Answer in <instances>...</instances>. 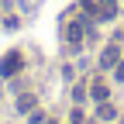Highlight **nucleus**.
<instances>
[{"mask_svg":"<svg viewBox=\"0 0 124 124\" xmlns=\"http://www.w3.org/2000/svg\"><path fill=\"white\" fill-rule=\"evenodd\" d=\"M21 62H24L21 52H7L4 59H0V76H14V72L21 69Z\"/></svg>","mask_w":124,"mask_h":124,"instance_id":"1","label":"nucleus"},{"mask_svg":"<svg viewBox=\"0 0 124 124\" xmlns=\"http://www.w3.org/2000/svg\"><path fill=\"white\" fill-rule=\"evenodd\" d=\"M93 14H97L100 21L117 17V0H97V4H93Z\"/></svg>","mask_w":124,"mask_h":124,"instance_id":"2","label":"nucleus"},{"mask_svg":"<svg viewBox=\"0 0 124 124\" xmlns=\"http://www.w3.org/2000/svg\"><path fill=\"white\" fill-rule=\"evenodd\" d=\"M117 62H121V48H117V45L103 48V55H100V66H103V69H114Z\"/></svg>","mask_w":124,"mask_h":124,"instance_id":"3","label":"nucleus"},{"mask_svg":"<svg viewBox=\"0 0 124 124\" xmlns=\"http://www.w3.org/2000/svg\"><path fill=\"white\" fill-rule=\"evenodd\" d=\"M66 35H69V41L76 45V41L83 38V24H69V31H66Z\"/></svg>","mask_w":124,"mask_h":124,"instance_id":"4","label":"nucleus"},{"mask_svg":"<svg viewBox=\"0 0 124 124\" xmlns=\"http://www.w3.org/2000/svg\"><path fill=\"white\" fill-rule=\"evenodd\" d=\"M97 114H100V121H114V107L100 100V110H97Z\"/></svg>","mask_w":124,"mask_h":124,"instance_id":"5","label":"nucleus"},{"mask_svg":"<svg viewBox=\"0 0 124 124\" xmlns=\"http://www.w3.org/2000/svg\"><path fill=\"white\" fill-rule=\"evenodd\" d=\"M31 107H35V97H31V93H24V97L17 100V110H31Z\"/></svg>","mask_w":124,"mask_h":124,"instance_id":"6","label":"nucleus"},{"mask_svg":"<svg viewBox=\"0 0 124 124\" xmlns=\"http://www.w3.org/2000/svg\"><path fill=\"white\" fill-rule=\"evenodd\" d=\"M90 93H93L97 100H107V86H103V83H93V90H90Z\"/></svg>","mask_w":124,"mask_h":124,"instance_id":"7","label":"nucleus"},{"mask_svg":"<svg viewBox=\"0 0 124 124\" xmlns=\"http://www.w3.org/2000/svg\"><path fill=\"white\" fill-rule=\"evenodd\" d=\"M114 72H117V79H121V83H124V59H121V62H117V66H114Z\"/></svg>","mask_w":124,"mask_h":124,"instance_id":"8","label":"nucleus"},{"mask_svg":"<svg viewBox=\"0 0 124 124\" xmlns=\"http://www.w3.org/2000/svg\"><path fill=\"white\" fill-rule=\"evenodd\" d=\"M31 124H45V114H41V110H35V114H31Z\"/></svg>","mask_w":124,"mask_h":124,"instance_id":"9","label":"nucleus"}]
</instances>
